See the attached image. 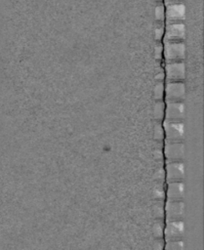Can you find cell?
Wrapping results in <instances>:
<instances>
[{
	"label": "cell",
	"mask_w": 204,
	"mask_h": 250,
	"mask_svg": "<svg viewBox=\"0 0 204 250\" xmlns=\"http://www.w3.org/2000/svg\"><path fill=\"white\" fill-rule=\"evenodd\" d=\"M162 61L164 63L184 62L186 55V46L184 42L162 41Z\"/></svg>",
	"instance_id": "6da1fadb"
},
{
	"label": "cell",
	"mask_w": 204,
	"mask_h": 250,
	"mask_svg": "<svg viewBox=\"0 0 204 250\" xmlns=\"http://www.w3.org/2000/svg\"><path fill=\"white\" fill-rule=\"evenodd\" d=\"M186 95L184 82H165L164 85V102H184Z\"/></svg>",
	"instance_id": "7a4b0ae2"
},
{
	"label": "cell",
	"mask_w": 204,
	"mask_h": 250,
	"mask_svg": "<svg viewBox=\"0 0 204 250\" xmlns=\"http://www.w3.org/2000/svg\"><path fill=\"white\" fill-rule=\"evenodd\" d=\"M165 82H184L186 67L184 62L164 63Z\"/></svg>",
	"instance_id": "3957f363"
},
{
	"label": "cell",
	"mask_w": 204,
	"mask_h": 250,
	"mask_svg": "<svg viewBox=\"0 0 204 250\" xmlns=\"http://www.w3.org/2000/svg\"><path fill=\"white\" fill-rule=\"evenodd\" d=\"M163 158L165 162L183 161L184 157V142H163Z\"/></svg>",
	"instance_id": "277c9868"
},
{
	"label": "cell",
	"mask_w": 204,
	"mask_h": 250,
	"mask_svg": "<svg viewBox=\"0 0 204 250\" xmlns=\"http://www.w3.org/2000/svg\"><path fill=\"white\" fill-rule=\"evenodd\" d=\"M164 130V142H184V123L162 121Z\"/></svg>",
	"instance_id": "5b68a950"
},
{
	"label": "cell",
	"mask_w": 204,
	"mask_h": 250,
	"mask_svg": "<svg viewBox=\"0 0 204 250\" xmlns=\"http://www.w3.org/2000/svg\"><path fill=\"white\" fill-rule=\"evenodd\" d=\"M186 35V26L184 22L165 23V31L162 41L167 42H184Z\"/></svg>",
	"instance_id": "8992f818"
},
{
	"label": "cell",
	"mask_w": 204,
	"mask_h": 250,
	"mask_svg": "<svg viewBox=\"0 0 204 250\" xmlns=\"http://www.w3.org/2000/svg\"><path fill=\"white\" fill-rule=\"evenodd\" d=\"M184 213V204L183 200L164 201V221L183 220Z\"/></svg>",
	"instance_id": "52a82bcc"
},
{
	"label": "cell",
	"mask_w": 204,
	"mask_h": 250,
	"mask_svg": "<svg viewBox=\"0 0 204 250\" xmlns=\"http://www.w3.org/2000/svg\"><path fill=\"white\" fill-rule=\"evenodd\" d=\"M186 7L184 3L171 4L165 6V23L184 22Z\"/></svg>",
	"instance_id": "ba28073f"
},
{
	"label": "cell",
	"mask_w": 204,
	"mask_h": 250,
	"mask_svg": "<svg viewBox=\"0 0 204 250\" xmlns=\"http://www.w3.org/2000/svg\"><path fill=\"white\" fill-rule=\"evenodd\" d=\"M164 120L170 122H184L185 115V107L184 102L165 103Z\"/></svg>",
	"instance_id": "9c48e42d"
},
{
	"label": "cell",
	"mask_w": 204,
	"mask_h": 250,
	"mask_svg": "<svg viewBox=\"0 0 204 250\" xmlns=\"http://www.w3.org/2000/svg\"><path fill=\"white\" fill-rule=\"evenodd\" d=\"M184 232V224L183 220L165 221L163 239L164 241L180 240Z\"/></svg>",
	"instance_id": "30bf717a"
},
{
	"label": "cell",
	"mask_w": 204,
	"mask_h": 250,
	"mask_svg": "<svg viewBox=\"0 0 204 250\" xmlns=\"http://www.w3.org/2000/svg\"><path fill=\"white\" fill-rule=\"evenodd\" d=\"M163 167L166 174V183L183 182L184 178V165L183 161L165 162Z\"/></svg>",
	"instance_id": "8fae6325"
},
{
	"label": "cell",
	"mask_w": 204,
	"mask_h": 250,
	"mask_svg": "<svg viewBox=\"0 0 204 250\" xmlns=\"http://www.w3.org/2000/svg\"><path fill=\"white\" fill-rule=\"evenodd\" d=\"M165 194L167 200H183L184 194V182L166 183Z\"/></svg>",
	"instance_id": "7c38bea8"
},
{
	"label": "cell",
	"mask_w": 204,
	"mask_h": 250,
	"mask_svg": "<svg viewBox=\"0 0 204 250\" xmlns=\"http://www.w3.org/2000/svg\"><path fill=\"white\" fill-rule=\"evenodd\" d=\"M165 106H166V104H165L164 101H157V102L154 103L153 109H152V114H153L154 121L162 122L164 120Z\"/></svg>",
	"instance_id": "4fadbf2b"
},
{
	"label": "cell",
	"mask_w": 204,
	"mask_h": 250,
	"mask_svg": "<svg viewBox=\"0 0 204 250\" xmlns=\"http://www.w3.org/2000/svg\"><path fill=\"white\" fill-rule=\"evenodd\" d=\"M154 20L156 23H165V5L163 3L156 4L154 8Z\"/></svg>",
	"instance_id": "5bb4252c"
},
{
	"label": "cell",
	"mask_w": 204,
	"mask_h": 250,
	"mask_svg": "<svg viewBox=\"0 0 204 250\" xmlns=\"http://www.w3.org/2000/svg\"><path fill=\"white\" fill-rule=\"evenodd\" d=\"M152 197H153L156 201H164V200L166 199L164 183H157V185H156L155 188H153Z\"/></svg>",
	"instance_id": "9a60e30c"
},
{
	"label": "cell",
	"mask_w": 204,
	"mask_h": 250,
	"mask_svg": "<svg viewBox=\"0 0 204 250\" xmlns=\"http://www.w3.org/2000/svg\"><path fill=\"white\" fill-rule=\"evenodd\" d=\"M153 139L156 143H163L165 136H164V130L162 126V122H156L154 121L153 126Z\"/></svg>",
	"instance_id": "2e32d148"
},
{
	"label": "cell",
	"mask_w": 204,
	"mask_h": 250,
	"mask_svg": "<svg viewBox=\"0 0 204 250\" xmlns=\"http://www.w3.org/2000/svg\"><path fill=\"white\" fill-rule=\"evenodd\" d=\"M164 227H165L164 220H156V222L153 224L152 232H153V235L156 237V239H163Z\"/></svg>",
	"instance_id": "e0dca14e"
},
{
	"label": "cell",
	"mask_w": 204,
	"mask_h": 250,
	"mask_svg": "<svg viewBox=\"0 0 204 250\" xmlns=\"http://www.w3.org/2000/svg\"><path fill=\"white\" fill-rule=\"evenodd\" d=\"M164 201H155L152 206L153 216L156 220H164Z\"/></svg>",
	"instance_id": "ac0fdd59"
},
{
	"label": "cell",
	"mask_w": 204,
	"mask_h": 250,
	"mask_svg": "<svg viewBox=\"0 0 204 250\" xmlns=\"http://www.w3.org/2000/svg\"><path fill=\"white\" fill-rule=\"evenodd\" d=\"M164 85L165 82H156L153 88V98L155 102L164 101Z\"/></svg>",
	"instance_id": "d6986e66"
},
{
	"label": "cell",
	"mask_w": 204,
	"mask_h": 250,
	"mask_svg": "<svg viewBox=\"0 0 204 250\" xmlns=\"http://www.w3.org/2000/svg\"><path fill=\"white\" fill-rule=\"evenodd\" d=\"M184 242L182 239L180 240H172V241H165L163 250H184Z\"/></svg>",
	"instance_id": "ffe728a7"
},
{
	"label": "cell",
	"mask_w": 204,
	"mask_h": 250,
	"mask_svg": "<svg viewBox=\"0 0 204 250\" xmlns=\"http://www.w3.org/2000/svg\"><path fill=\"white\" fill-rule=\"evenodd\" d=\"M165 31V23H155L154 26V39L156 42H162Z\"/></svg>",
	"instance_id": "44dd1931"
},
{
	"label": "cell",
	"mask_w": 204,
	"mask_h": 250,
	"mask_svg": "<svg viewBox=\"0 0 204 250\" xmlns=\"http://www.w3.org/2000/svg\"><path fill=\"white\" fill-rule=\"evenodd\" d=\"M154 178L156 179L157 183H166V174L164 167H160L155 171Z\"/></svg>",
	"instance_id": "7402d4cb"
},
{
	"label": "cell",
	"mask_w": 204,
	"mask_h": 250,
	"mask_svg": "<svg viewBox=\"0 0 204 250\" xmlns=\"http://www.w3.org/2000/svg\"><path fill=\"white\" fill-rule=\"evenodd\" d=\"M162 51H163L162 42H156V45L154 47V55L156 60L162 61Z\"/></svg>",
	"instance_id": "603a6c76"
},
{
	"label": "cell",
	"mask_w": 204,
	"mask_h": 250,
	"mask_svg": "<svg viewBox=\"0 0 204 250\" xmlns=\"http://www.w3.org/2000/svg\"><path fill=\"white\" fill-rule=\"evenodd\" d=\"M154 79L156 80V82H165V73L163 67L158 70V72L154 76Z\"/></svg>",
	"instance_id": "cb8c5ba5"
},
{
	"label": "cell",
	"mask_w": 204,
	"mask_h": 250,
	"mask_svg": "<svg viewBox=\"0 0 204 250\" xmlns=\"http://www.w3.org/2000/svg\"><path fill=\"white\" fill-rule=\"evenodd\" d=\"M153 154H154V157L156 159H160V160H163V151H162V148H155L154 151H153Z\"/></svg>",
	"instance_id": "d4e9b609"
},
{
	"label": "cell",
	"mask_w": 204,
	"mask_h": 250,
	"mask_svg": "<svg viewBox=\"0 0 204 250\" xmlns=\"http://www.w3.org/2000/svg\"><path fill=\"white\" fill-rule=\"evenodd\" d=\"M184 0H163V4L166 5H171V4H178V3H184Z\"/></svg>",
	"instance_id": "484cf974"
},
{
	"label": "cell",
	"mask_w": 204,
	"mask_h": 250,
	"mask_svg": "<svg viewBox=\"0 0 204 250\" xmlns=\"http://www.w3.org/2000/svg\"><path fill=\"white\" fill-rule=\"evenodd\" d=\"M156 1V4H158V3H163V0H155Z\"/></svg>",
	"instance_id": "4316f807"
}]
</instances>
